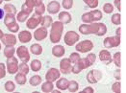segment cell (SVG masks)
<instances>
[{"label": "cell", "mask_w": 126, "mask_h": 93, "mask_svg": "<svg viewBox=\"0 0 126 93\" xmlns=\"http://www.w3.org/2000/svg\"><path fill=\"white\" fill-rule=\"evenodd\" d=\"M34 2H35V6L36 7H38V6H40L41 4H42V0H34ZM35 7V8H36Z\"/></svg>", "instance_id": "cell-50"}, {"label": "cell", "mask_w": 126, "mask_h": 93, "mask_svg": "<svg viewBox=\"0 0 126 93\" xmlns=\"http://www.w3.org/2000/svg\"><path fill=\"white\" fill-rule=\"evenodd\" d=\"M14 22H16V16H15V14H13V13H7L4 16V23H5L6 26L10 25V24L14 23Z\"/></svg>", "instance_id": "cell-27"}, {"label": "cell", "mask_w": 126, "mask_h": 93, "mask_svg": "<svg viewBox=\"0 0 126 93\" xmlns=\"http://www.w3.org/2000/svg\"><path fill=\"white\" fill-rule=\"evenodd\" d=\"M120 44V37H109L104 40V46L106 48H114Z\"/></svg>", "instance_id": "cell-8"}, {"label": "cell", "mask_w": 126, "mask_h": 93, "mask_svg": "<svg viewBox=\"0 0 126 93\" xmlns=\"http://www.w3.org/2000/svg\"><path fill=\"white\" fill-rule=\"evenodd\" d=\"M2 1H3V0H0V4H1V3H2Z\"/></svg>", "instance_id": "cell-55"}, {"label": "cell", "mask_w": 126, "mask_h": 93, "mask_svg": "<svg viewBox=\"0 0 126 93\" xmlns=\"http://www.w3.org/2000/svg\"><path fill=\"white\" fill-rule=\"evenodd\" d=\"M71 62L69 59H63L60 62V70L63 74H69L71 72Z\"/></svg>", "instance_id": "cell-13"}, {"label": "cell", "mask_w": 126, "mask_h": 93, "mask_svg": "<svg viewBox=\"0 0 126 93\" xmlns=\"http://www.w3.org/2000/svg\"><path fill=\"white\" fill-rule=\"evenodd\" d=\"M53 88H54V85H53L52 82H49V81H46L45 83H42V90L43 92H52Z\"/></svg>", "instance_id": "cell-24"}, {"label": "cell", "mask_w": 126, "mask_h": 93, "mask_svg": "<svg viewBox=\"0 0 126 93\" xmlns=\"http://www.w3.org/2000/svg\"><path fill=\"white\" fill-rule=\"evenodd\" d=\"M79 32L83 35L94 34L96 36L102 37L107 33V27L103 23H91V24H82L79 27Z\"/></svg>", "instance_id": "cell-1"}, {"label": "cell", "mask_w": 126, "mask_h": 93, "mask_svg": "<svg viewBox=\"0 0 126 93\" xmlns=\"http://www.w3.org/2000/svg\"><path fill=\"white\" fill-rule=\"evenodd\" d=\"M30 51L32 54L36 55V56H39L42 53V47L38 44V43H35V44H32V46L30 47Z\"/></svg>", "instance_id": "cell-23"}, {"label": "cell", "mask_w": 126, "mask_h": 93, "mask_svg": "<svg viewBox=\"0 0 126 93\" xmlns=\"http://www.w3.org/2000/svg\"><path fill=\"white\" fill-rule=\"evenodd\" d=\"M112 90L115 93H120L121 92V84L119 82H116L112 86Z\"/></svg>", "instance_id": "cell-44"}, {"label": "cell", "mask_w": 126, "mask_h": 93, "mask_svg": "<svg viewBox=\"0 0 126 93\" xmlns=\"http://www.w3.org/2000/svg\"><path fill=\"white\" fill-rule=\"evenodd\" d=\"M3 35H4V34H3V31H2L1 29H0V40L2 39V37H3Z\"/></svg>", "instance_id": "cell-53"}, {"label": "cell", "mask_w": 126, "mask_h": 93, "mask_svg": "<svg viewBox=\"0 0 126 93\" xmlns=\"http://www.w3.org/2000/svg\"><path fill=\"white\" fill-rule=\"evenodd\" d=\"M113 61H114L115 64H116L117 67H120L121 66V53L120 52H116V54L114 55Z\"/></svg>", "instance_id": "cell-33"}, {"label": "cell", "mask_w": 126, "mask_h": 93, "mask_svg": "<svg viewBox=\"0 0 126 93\" xmlns=\"http://www.w3.org/2000/svg\"><path fill=\"white\" fill-rule=\"evenodd\" d=\"M7 28L9 29V31L13 32V33H16V32H18V30H19V25H18V24L16 23V22L12 23L10 25H8Z\"/></svg>", "instance_id": "cell-40"}, {"label": "cell", "mask_w": 126, "mask_h": 93, "mask_svg": "<svg viewBox=\"0 0 126 93\" xmlns=\"http://www.w3.org/2000/svg\"><path fill=\"white\" fill-rule=\"evenodd\" d=\"M31 68L33 71H35V72H37V71H40L41 70V68H42V62H40L39 60H34V61H32L31 62Z\"/></svg>", "instance_id": "cell-28"}, {"label": "cell", "mask_w": 126, "mask_h": 93, "mask_svg": "<svg viewBox=\"0 0 126 93\" xmlns=\"http://www.w3.org/2000/svg\"><path fill=\"white\" fill-rule=\"evenodd\" d=\"M35 7H36V6H35L34 0H26L25 3H24V4L22 5V7H21V11L24 12V13H28V14H30L32 13V11L34 10Z\"/></svg>", "instance_id": "cell-15"}, {"label": "cell", "mask_w": 126, "mask_h": 93, "mask_svg": "<svg viewBox=\"0 0 126 93\" xmlns=\"http://www.w3.org/2000/svg\"><path fill=\"white\" fill-rule=\"evenodd\" d=\"M92 15H93V18H94V21H98L100 20L102 18V13L100 12L99 10H94V11H92L91 12Z\"/></svg>", "instance_id": "cell-36"}, {"label": "cell", "mask_w": 126, "mask_h": 93, "mask_svg": "<svg viewBox=\"0 0 126 93\" xmlns=\"http://www.w3.org/2000/svg\"><path fill=\"white\" fill-rule=\"evenodd\" d=\"M76 51L80 52V53H86V52L91 51L94 48V43L91 40H83V41L79 42L76 45Z\"/></svg>", "instance_id": "cell-6"}, {"label": "cell", "mask_w": 126, "mask_h": 93, "mask_svg": "<svg viewBox=\"0 0 126 93\" xmlns=\"http://www.w3.org/2000/svg\"><path fill=\"white\" fill-rule=\"evenodd\" d=\"M15 53H16V48L14 46H6L4 49V55L7 59L11 58V57H14Z\"/></svg>", "instance_id": "cell-26"}, {"label": "cell", "mask_w": 126, "mask_h": 93, "mask_svg": "<svg viewBox=\"0 0 126 93\" xmlns=\"http://www.w3.org/2000/svg\"><path fill=\"white\" fill-rule=\"evenodd\" d=\"M83 1L91 9H95L98 6V0H83Z\"/></svg>", "instance_id": "cell-37"}, {"label": "cell", "mask_w": 126, "mask_h": 93, "mask_svg": "<svg viewBox=\"0 0 126 93\" xmlns=\"http://www.w3.org/2000/svg\"><path fill=\"white\" fill-rule=\"evenodd\" d=\"M102 78V73L99 70H91L87 74V81L90 83H98Z\"/></svg>", "instance_id": "cell-7"}, {"label": "cell", "mask_w": 126, "mask_h": 93, "mask_svg": "<svg viewBox=\"0 0 126 93\" xmlns=\"http://www.w3.org/2000/svg\"><path fill=\"white\" fill-rule=\"evenodd\" d=\"M29 83H30V84H31L32 86H37V85H39L40 83H42V78L39 75H35V76H33L31 79H30Z\"/></svg>", "instance_id": "cell-29"}, {"label": "cell", "mask_w": 126, "mask_h": 93, "mask_svg": "<svg viewBox=\"0 0 126 93\" xmlns=\"http://www.w3.org/2000/svg\"><path fill=\"white\" fill-rule=\"evenodd\" d=\"M6 75V67L4 63H0V79H3Z\"/></svg>", "instance_id": "cell-47"}, {"label": "cell", "mask_w": 126, "mask_h": 93, "mask_svg": "<svg viewBox=\"0 0 126 93\" xmlns=\"http://www.w3.org/2000/svg\"><path fill=\"white\" fill-rule=\"evenodd\" d=\"M59 21L63 24H67L71 21V15L67 12H62L59 13Z\"/></svg>", "instance_id": "cell-18"}, {"label": "cell", "mask_w": 126, "mask_h": 93, "mask_svg": "<svg viewBox=\"0 0 126 93\" xmlns=\"http://www.w3.org/2000/svg\"><path fill=\"white\" fill-rule=\"evenodd\" d=\"M53 23V19L51 16L49 15H46V16H42V21H41V24H42V27L44 28H48L51 26V24Z\"/></svg>", "instance_id": "cell-22"}, {"label": "cell", "mask_w": 126, "mask_h": 93, "mask_svg": "<svg viewBox=\"0 0 126 93\" xmlns=\"http://www.w3.org/2000/svg\"><path fill=\"white\" fill-rule=\"evenodd\" d=\"M82 20H83L84 23H92V22H94V18H93V15H92L91 12L85 13L84 14L82 15Z\"/></svg>", "instance_id": "cell-32"}, {"label": "cell", "mask_w": 126, "mask_h": 93, "mask_svg": "<svg viewBox=\"0 0 126 93\" xmlns=\"http://www.w3.org/2000/svg\"><path fill=\"white\" fill-rule=\"evenodd\" d=\"M4 17V10L0 8V19H2Z\"/></svg>", "instance_id": "cell-51"}, {"label": "cell", "mask_w": 126, "mask_h": 93, "mask_svg": "<svg viewBox=\"0 0 126 93\" xmlns=\"http://www.w3.org/2000/svg\"><path fill=\"white\" fill-rule=\"evenodd\" d=\"M18 71L20 73L25 74V75H27L29 73V67H28L26 62H21L20 64L18 65Z\"/></svg>", "instance_id": "cell-34"}, {"label": "cell", "mask_w": 126, "mask_h": 93, "mask_svg": "<svg viewBox=\"0 0 126 93\" xmlns=\"http://www.w3.org/2000/svg\"><path fill=\"white\" fill-rule=\"evenodd\" d=\"M16 54H17L18 58L20 59L22 62H28L30 61L29 52H28V49L25 46H19L16 49Z\"/></svg>", "instance_id": "cell-9"}, {"label": "cell", "mask_w": 126, "mask_h": 93, "mask_svg": "<svg viewBox=\"0 0 126 93\" xmlns=\"http://www.w3.org/2000/svg\"><path fill=\"white\" fill-rule=\"evenodd\" d=\"M63 30V24L60 21H55L51 24L50 40L52 43H58L61 40L62 33Z\"/></svg>", "instance_id": "cell-2"}, {"label": "cell", "mask_w": 126, "mask_h": 93, "mask_svg": "<svg viewBox=\"0 0 126 93\" xmlns=\"http://www.w3.org/2000/svg\"><path fill=\"white\" fill-rule=\"evenodd\" d=\"M114 4H115V6L116 7L117 10L121 11V0H115Z\"/></svg>", "instance_id": "cell-48"}, {"label": "cell", "mask_w": 126, "mask_h": 93, "mask_svg": "<svg viewBox=\"0 0 126 93\" xmlns=\"http://www.w3.org/2000/svg\"><path fill=\"white\" fill-rule=\"evenodd\" d=\"M68 83H69V82H68L65 78H61L60 80L57 81L56 86H57V88L60 89V90H66L67 87H68Z\"/></svg>", "instance_id": "cell-20"}, {"label": "cell", "mask_w": 126, "mask_h": 93, "mask_svg": "<svg viewBox=\"0 0 126 93\" xmlns=\"http://www.w3.org/2000/svg\"><path fill=\"white\" fill-rule=\"evenodd\" d=\"M28 16H29L28 13H24V12L21 11V12H19L16 14V19H17V21H19V22H24V21L27 20Z\"/></svg>", "instance_id": "cell-35"}, {"label": "cell", "mask_w": 126, "mask_h": 93, "mask_svg": "<svg viewBox=\"0 0 126 93\" xmlns=\"http://www.w3.org/2000/svg\"><path fill=\"white\" fill-rule=\"evenodd\" d=\"M44 12H45V6H44L43 3L41 4L40 6H38V7L35 8V13H37V14L42 15V14L44 13Z\"/></svg>", "instance_id": "cell-41"}, {"label": "cell", "mask_w": 126, "mask_h": 93, "mask_svg": "<svg viewBox=\"0 0 126 93\" xmlns=\"http://www.w3.org/2000/svg\"><path fill=\"white\" fill-rule=\"evenodd\" d=\"M90 66H91V64H90L89 61L87 60V58H83V59H80L76 63H74V65L71 68V72L74 73V74H78L83 69H86Z\"/></svg>", "instance_id": "cell-3"}, {"label": "cell", "mask_w": 126, "mask_h": 93, "mask_svg": "<svg viewBox=\"0 0 126 93\" xmlns=\"http://www.w3.org/2000/svg\"><path fill=\"white\" fill-rule=\"evenodd\" d=\"M103 10H104L106 13H111L114 11V6L111 3H106L105 5L103 6Z\"/></svg>", "instance_id": "cell-43"}, {"label": "cell", "mask_w": 126, "mask_h": 93, "mask_svg": "<svg viewBox=\"0 0 126 93\" xmlns=\"http://www.w3.org/2000/svg\"><path fill=\"white\" fill-rule=\"evenodd\" d=\"M78 88H79V84H78V83H77L76 81H70V82L68 83V87H67V89H68L70 92H76V91L78 90Z\"/></svg>", "instance_id": "cell-30"}, {"label": "cell", "mask_w": 126, "mask_h": 93, "mask_svg": "<svg viewBox=\"0 0 126 93\" xmlns=\"http://www.w3.org/2000/svg\"><path fill=\"white\" fill-rule=\"evenodd\" d=\"M46 37H47V28L41 27V28L37 29L36 31L34 32V38H35V40H38V41L43 40Z\"/></svg>", "instance_id": "cell-14"}, {"label": "cell", "mask_w": 126, "mask_h": 93, "mask_svg": "<svg viewBox=\"0 0 126 93\" xmlns=\"http://www.w3.org/2000/svg\"><path fill=\"white\" fill-rule=\"evenodd\" d=\"M53 92H54V93H59V91H58V90H54Z\"/></svg>", "instance_id": "cell-54"}, {"label": "cell", "mask_w": 126, "mask_h": 93, "mask_svg": "<svg viewBox=\"0 0 126 93\" xmlns=\"http://www.w3.org/2000/svg\"><path fill=\"white\" fill-rule=\"evenodd\" d=\"M5 89L8 92H13L16 89V85H15V83H13L12 81H8L5 83Z\"/></svg>", "instance_id": "cell-38"}, {"label": "cell", "mask_w": 126, "mask_h": 93, "mask_svg": "<svg viewBox=\"0 0 126 93\" xmlns=\"http://www.w3.org/2000/svg\"><path fill=\"white\" fill-rule=\"evenodd\" d=\"M15 80H16V83H18V84H20V85H23V84L26 83V75L20 72L17 73V74L16 75V77H15Z\"/></svg>", "instance_id": "cell-25"}, {"label": "cell", "mask_w": 126, "mask_h": 93, "mask_svg": "<svg viewBox=\"0 0 126 93\" xmlns=\"http://www.w3.org/2000/svg\"><path fill=\"white\" fill-rule=\"evenodd\" d=\"M42 15H40V14H37V13H35L33 16H32L31 18H29L28 21H27V23H26V26H27V28H29V29H35L39 24H41V21H42Z\"/></svg>", "instance_id": "cell-11"}, {"label": "cell", "mask_w": 126, "mask_h": 93, "mask_svg": "<svg viewBox=\"0 0 126 93\" xmlns=\"http://www.w3.org/2000/svg\"><path fill=\"white\" fill-rule=\"evenodd\" d=\"M7 70L10 74H16L18 71V61L15 57L8 58L7 60Z\"/></svg>", "instance_id": "cell-5"}, {"label": "cell", "mask_w": 126, "mask_h": 93, "mask_svg": "<svg viewBox=\"0 0 126 93\" xmlns=\"http://www.w3.org/2000/svg\"><path fill=\"white\" fill-rule=\"evenodd\" d=\"M73 6V0H63V7L68 10Z\"/></svg>", "instance_id": "cell-45"}, {"label": "cell", "mask_w": 126, "mask_h": 93, "mask_svg": "<svg viewBox=\"0 0 126 93\" xmlns=\"http://www.w3.org/2000/svg\"><path fill=\"white\" fill-rule=\"evenodd\" d=\"M60 75H61V72L56 69V68H50L47 73L45 74V79L46 81H49V82H55L56 80H58L60 78Z\"/></svg>", "instance_id": "cell-12"}, {"label": "cell", "mask_w": 126, "mask_h": 93, "mask_svg": "<svg viewBox=\"0 0 126 93\" xmlns=\"http://www.w3.org/2000/svg\"><path fill=\"white\" fill-rule=\"evenodd\" d=\"M60 4L57 1H51L47 5V11L49 13H57L60 11Z\"/></svg>", "instance_id": "cell-17"}, {"label": "cell", "mask_w": 126, "mask_h": 93, "mask_svg": "<svg viewBox=\"0 0 126 93\" xmlns=\"http://www.w3.org/2000/svg\"><path fill=\"white\" fill-rule=\"evenodd\" d=\"M87 60L89 61V62H90V64H91V65H93V64H94V63L95 62V60H96V56H95L94 54L91 53V54H89V55H88V57H87Z\"/></svg>", "instance_id": "cell-46"}, {"label": "cell", "mask_w": 126, "mask_h": 93, "mask_svg": "<svg viewBox=\"0 0 126 93\" xmlns=\"http://www.w3.org/2000/svg\"><path fill=\"white\" fill-rule=\"evenodd\" d=\"M64 52H65V50L62 45H56L52 48V54L57 58H60L63 55H64Z\"/></svg>", "instance_id": "cell-21"}, {"label": "cell", "mask_w": 126, "mask_h": 93, "mask_svg": "<svg viewBox=\"0 0 126 93\" xmlns=\"http://www.w3.org/2000/svg\"><path fill=\"white\" fill-rule=\"evenodd\" d=\"M81 58H80V55L78 53H72L70 55V57H69V61H70L71 63H76Z\"/></svg>", "instance_id": "cell-42"}, {"label": "cell", "mask_w": 126, "mask_h": 93, "mask_svg": "<svg viewBox=\"0 0 126 93\" xmlns=\"http://www.w3.org/2000/svg\"><path fill=\"white\" fill-rule=\"evenodd\" d=\"M0 50H1V44H0Z\"/></svg>", "instance_id": "cell-57"}, {"label": "cell", "mask_w": 126, "mask_h": 93, "mask_svg": "<svg viewBox=\"0 0 126 93\" xmlns=\"http://www.w3.org/2000/svg\"><path fill=\"white\" fill-rule=\"evenodd\" d=\"M99 59L101 62H106L107 63H110L112 62V57L110 52L107 50H101L99 53Z\"/></svg>", "instance_id": "cell-19"}, {"label": "cell", "mask_w": 126, "mask_h": 93, "mask_svg": "<svg viewBox=\"0 0 126 93\" xmlns=\"http://www.w3.org/2000/svg\"><path fill=\"white\" fill-rule=\"evenodd\" d=\"M32 34L28 31H22L18 34V40L22 43H27L31 40Z\"/></svg>", "instance_id": "cell-16"}, {"label": "cell", "mask_w": 126, "mask_h": 93, "mask_svg": "<svg viewBox=\"0 0 126 93\" xmlns=\"http://www.w3.org/2000/svg\"><path fill=\"white\" fill-rule=\"evenodd\" d=\"M1 41L6 46H15L16 44V38L13 34H4Z\"/></svg>", "instance_id": "cell-10"}, {"label": "cell", "mask_w": 126, "mask_h": 93, "mask_svg": "<svg viewBox=\"0 0 126 93\" xmlns=\"http://www.w3.org/2000/svg\"><path fill=\"white\" fill-rule=\"evenodd\" d=\"M4 11L7 13H13V14L16 13V8L14 5H12V4H6L4 6Z\"/></svg>", "instance_id": "cell-31"}, {"label": "cell", "mask_w": 126, "mask_h": 93, "mask_svg": "<svg viewBox=\"0 0 126 93\" xmlns=\"http://www.w3.org/2000/svg\"><path fill=\"white\" fill-rule=\"evenodd\" d=\"M94 88L93 87H91V86H88V87H86L84 88L83 90H82V92H86V93H94Z\"/></svg>", "instance_id": "cell-49"}, {"label": "cell", "mask_w": 126, "mask_h": 93, "mask_svg": "<svg viewBox=\"0 0 126 93\" xmlns=\"http://www.w3.org/2000/svg\"><path fill=\"white\" fill-rule=\"evenodd\" d=\"M120 32H121V29H120V28H118V29L116 30V36H117V37H120Z\"/></svg>", "instance_id": "cell-52"}, {"label": "cell", "mask_w": 126, "mask_h": 93, "mask_svg": "<svg viewBox=\"0 0 126 93\" xmlns=\"http://www.w3.org/2000/svg\"><path fill=\"white\" fill-rule=\"evenodd\" d=\"M80 37L79 35L74 31H68L66 32V34L64 35V38H63V40L65 42L66 45L68 46H72L74 45L76 42L79 40Z\"/></svg>", "instance_id": "cell-4"}, {"label": "cell", "mask_w": 126, "mask_h": 93, "mask_svg": "<svg viewBox=\"0 0 126 93\" xmlns=\"http://www.w3.org/2000/svg\"><path fill=\"white\" fill-rule=\"evenodd\" d=\"M111 20H112V22L114 24H116V25H120V23H121V15H120V13H115V14H113Z\"/></svg>", "instance_id": "cell-39"}, {"label": "cell", "mask_w": 126, "mask_h": 93, "mask_svg": "<svg viewBox=\"0 0 126 93\" xmlns=\"http://www.w3.org/2000/svg\"><path fill=\"white\" fill-rule=\"evenodd\" d=\"M4 1H11V0H4Z\"/></svg>", "instance_id": "cell-56"}]
</instances>
